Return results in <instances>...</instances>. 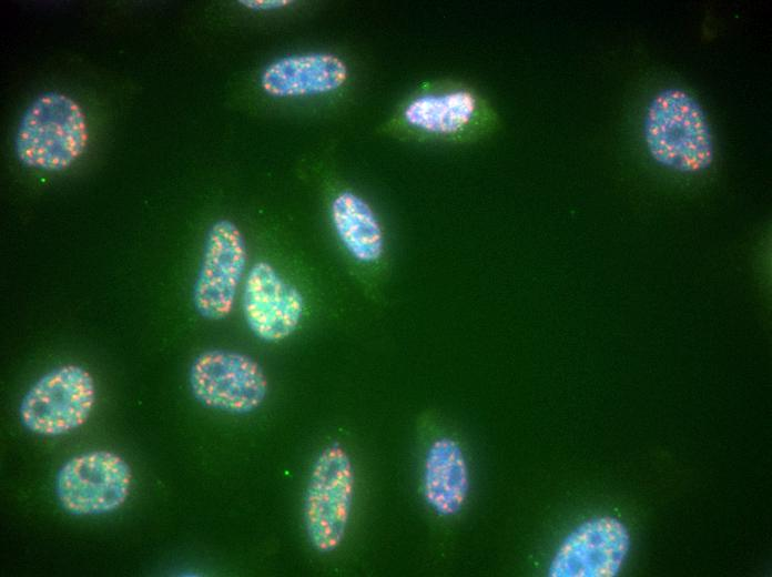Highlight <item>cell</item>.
I'll use <instances>...</instances> for the list:
<instances>
[{
    "label": "cell",
    "mask_w": 772,
    "mask_h": 577,
    "mask_svg": "<svg viewBox=\"0 0 772 577\" xmlns=\"http://www.w3.org/2000/svg\"><path fill=\"white\" fill-rule=\"evenodd\" d=\"M405 129L441 144H469L490 136L499 115L488 99L471 84L456 79L426 83L402 107Z\"/></svg>",
    "instance_id": "6da1fadb"
},
{
    "label": "cell",
    "mask_w": 772,
    "mask_h": 577,
    "mask_svg": "<svg viewBox=\"0 0 772 577\" xmlns=\"http://www.w3.org/2000/svg\"><path fill=\"white\" fill-rule=\"evenodd\" d=\"M643 138L651 158L680 173L708 170L714 160V142L701 104L680 88L659 91L643 118Z\"/></svg>",
    "instance_id": "7a4b0ae2"
},
{
    "label": "cell",
    "mask_w": 772,
    "mask_h": 577,
    "mask_svg": "<svg viewBox=\"0 0 772 577\" xmlns=\"http://www.w3.org/2000/svg\"><path fill=\"white\" fill-rule=\"evenodd\" d=\"M89 139L85 114L72 98L44 92L24 110L14 138L20 163L45 172L69 169L84 152Z\"/></svg>",
    "instance_id": "3957f363"
},
{
    "label": "cell",
    "mask_w": 772,
    "mask_h": 577,
    "mask_svg": "<svg viewBox=\"0 0 772 577\" xmlns=\"http://www.w3.org/2000/svg\"><path fill=\"white\" fill-rule=\"evenodd\" d=\"M355 489L352 459L339 443L326 445L315 458L304 494L303 522L313 548L336 550L344 540Z\"/></svg>",
    "instance_id": "277c9868"
},
{
    "label": "cell",
    "mask_w": 772,
    "mask_h": 577,
    "mask_svg": "<svg viewBox=\"0 0 772 577\" xmlns=\"http://www.w3.org/2000/svg\"><path fill=\"white\" fill-rule=\"evenodd\" d=\"M190 389L205 407L228 414H248L265 401L268 381L250 355L214 348L200 353L189 371Z\"/></svg>",
    "instance_id": "5b68a950"
},
{
    "label": "cell",
    "mask_w": 772,
    "mask_h": 577,
    "mask_svg": "<svg viewBox=\"0 0 772 577\" xmlns=\"http://www.w3.org/2000/svg\"><path fill=\"white\" fill-rule=\"evenodd\" d=\"M94 402L91 374L78 365H63L41 376L28 389L20 403V421L34 434L63 435L85 423Z\"/></svg>",
    "instance_id": "8992f818"
},
{
    "label": "cell",
    "mask_w": 772,
    "mask_h": 577,
    "mask_svg": "<svg viewBox=\"0 0 772 577\" xmlns=\"http://www.w3.org/2000/svg\"><path fill=\"white\" fill-rule=\"evenodd\" d=\"M128 463L109 451H92L65 462L55 477L61 507L74 516L102 515L120 508L130 494Z\"/></svg>",
    "instance_id": "52a82bcc"
},
{
    "label": "cell",
    "mask_w": 772,
    "mask_h": 577,
    "mask_svg": "<svg viewBox=\"0 0 772 577\" xmlns=\"http://www.w3.org/2000/svg\"><path fill=\"white\" fill-rule=\"evenodd\" d=\"M246 262V243L238 226L228 219L216 220L207 231L192 291L200 316L221 321L230 315Z\"/></svg>",
    "instance_id": "ba28073f"
},
{
    "label": "cell",
    "mask_w": 772,
    "mask_h": 577,
    "mask_svg": "<svg viewBox=\"0 0 772 577\" xmlns=\"http://www.w3.org/2000/svg\"><path fill=\"white\" fill-rule=\"evenodd\" d=\"M630 549V535L619 519L608 516L587 519L575 527L557 547L550 577L617 576Z\"/></svg>",
    "instance_id": "9c48e42d"
},
{
    "label": "cell",
    "mask_w": 772,
    "mask_h": 577,
    "mask_svg": "<svg viewBox=\"0 0 772 577\" xmlns=\"http://www.w3.org/2000/svg\"><path fill=\"white\" fill-rule=\"evenodd\" d=\"M305 308L302 292L265 261L246 274L242 295L245 323L258 340L278 343L299 326Z\"/></svg>",
    "instance_id": "30bf717a"
},
{
    "label": "cell",
    "mask_w": 772,
    "mask_h": 577,
    "mask_svg": "<svg viewBox=\"0 0 772 577\" xmlns=\"http://www.w3.org/2000/svg\"><path fill=\"white\" fill-rule=\"evenodd\" d=\"M349 78L347 63L331 52H309L278 58L261 74V87L274 98L326 94L343 88Z\"/></svg>",
    "instance_id": "8fae6325"
},
{
    "label": "cell",
    "mask_w": 772,
    "mask_h": 577,
    "mask_svg": "<svg viewBox=\"0 0 772 577\" xmlns=\"http://www.w3.org/2000/svg\"><path fill=\"white\" fill-rule=\"evenodd\" d=\"M334 231L347 255L359 266L376 267L386 254V237L370 203L357 192L339 191L331 203Z\"/></svg>",
    "instance_id": "7c38bea8"
},
{
    "label": "cell",
    "mask_w": 772,
    "mask_h": 577,
    "mask_svg": "<svg viewBox=\"0 0 772 577\" xmlns=\"http://www.w3.org/2000/svg\"><path fill=\"white\" fill-rule=\"evenodd\" d=\"M469 489V468L460 444L450 437L435 439L426 452L423 468L427 505L439 516H454L461 510Z\"/></svg>",
    "instance_id": "4fadbf2b"
},
{
    "label": "cell",
    "mask_w": 772,
    "mask_h": 577,
    "mask_svg": "<svg viewBox=\"0 0 772 577\" xmlns=\"http://www.w3.org/2000/svg\"><path fill=\"white\" fill-rule=\"evenodd\" d=\"M238 2L251 10L257 11L274 10L292 3L290 0H241Z\"/></svg>",
    "instance_id": "5bb4252c"
}]
</instances>
